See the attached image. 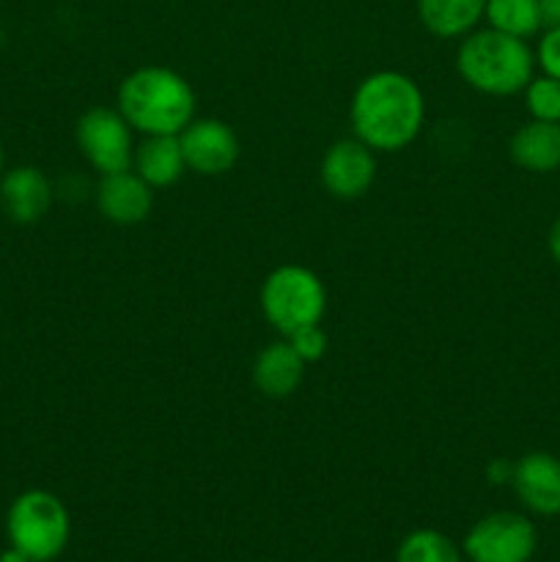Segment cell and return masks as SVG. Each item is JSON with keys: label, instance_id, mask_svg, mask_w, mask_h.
I'll list each match as a JSON object with an SVG mask.
<instances>
[{"label": "cell", "instance_id": "obj_1", "mask_svg": "<svg viewBox=\"0 0 560 562\" xmlns=\"http://www.w3.org/2000/svg\"><path fill=\"white\" fill-rule=\"evenodd\" d=\"M349 124L373 154L404 151L426 124V97L404 71H373L351 93Z\"/></svg>", "mask_w": 560, "mask_h": 562}, {"label": "cell", "instance_id": "obj_2", "mask_svg": "<svg viewBox=\"0 0 560 562\" xmlns=\"http://www.w3.org/2000/svg\"><path fill=\"white\" fill-rule=\"evenodd\" d=\"M115 110L143 137L181 135L195 119V91L168 66H143L121 80Z\"/></svg>", "mask_w": 560, "mask_h": 562}, {"label": "cell", "instance_id": "obj_3", "mask_svg": "<svg viewBox=\"0 0 560 562\" xmlns=\"http://www.w3.org/2000/svg\"><path fill=\"white\" fill-rule=\"evenodd\" d=\"M456 71L483 97H516L536 75V53L525 38L475 27L459 42Z\"/></svg>", "mask_w": 560, "mask_h": 562}, {"label": "cell", "instance_id": "obj_4", "mask_svg": "<svg viewBox=\"0 0 560 562\" xmlns=\"http://www.w3.org/2000/svg\"><path fill=\"white\" fill-rule=\"evenodd\" d=\"M9 547L20 549L33 562H55L71 536V519L64 499L47 488L16 494L5 514Z\"/></svg>", "mask_w": 560, "mask_h": 562}, {"label": "cell", "instance_id": "obj_5", "mask_svg": "<svg viewBox=\"0 0 560 562\" xmlns=\"http://www.w3.org/2000/svg\"><path fill=\"white\" fill-rule=\"evenodd\" d=\"M258 305L269 327L289 338L296 329L322 324L327 313V289L313 269L283 263L264 278Z\"/></svg>", "mask_w": 560, "mask_h": 562}, {"label": "cell", "instance_id": "obj_6", "mask_svg": "<svg viewBox=\"0 0 560 562\" xmlns=\"http://www.w3.org/2000/svg\"><path fill=\"white\" fill-rule=\"evenodd\" d=\"M538 549V530L530 516L516 510H494L478 519L461 541L470 562H530Z\"/></svg>", "mask_w": 560, "mask_h": 562}, {"label": "cell", "instance_id": "obj_7", "mask_svg": "<svg viewBox=\"0 0 560 562\" xmlns=\"http://www.w3.org/2000/svg\"><path fill=\"white\" fill-rule=\"evenodd\" d=\"M75 140L82 159L99 176H110L132 168V157H135L132 126L126 124V119L115 108L86 110L77 119Z\"/></svg>", "mask_w": 560, "mask_h": 562}, {"label": "cell", "instance_id": "obj_8", "mask_svg": "<svg viewBox=\"0 0 560 562\" xmlns=\"http://www.w3.org/2000/svg\"><path fill=\"white\" fill-rule=\"evenodd\" d=\"M324 190L338 201H357L377 181V154L357 137L335 140L318 165Z\"/></svg>", "mask_w": 560, "mask_h": 562}, {"label": "cell", "instance_id": "obj_9", "mask_svg": "<svg viewBox=\"0 0 560 562\" xmlns=\"http://www.w3.org/2000/svg\"><path fill=\"white\" fill-rule=\"evenodd\" d=\"M179 143L187 170L198 176H223L239 162V137L220 119H192Z\"/></svg>", "mask_w": 560, "mask_h": 562}, {"label": "cell", "instance_id": "obj_10", "mask_svg": "<svg viewBox=\"0 0 560 562\" xmlns=\"http://www.w3.org/2000/svg\"><path fill=\"white\" fill-rule=\"evenodd\" d=\"M516 499L536 516H560V459L544 450L514 461L511 477Z\"/></svg>", "mask_w": 560, "mask_h": 562}, {"label": "cell", "instance_id": "obj_11", "mask_svg": "<svg viewBox=\"0 0 560 562\" xmlns=\"http://www.w3.org/2000/svg\"><path fill=\"white\" fill-rule=\"evenodd\" d=\"M53 181L36 165H16L0 176V206L11 223H38L53 206Z\"/></svg>", "mask_w": 560, "mask_h": 562}, {"label": "cell", "instance_id": "obj_12", "mask_svg": "<svg viewBox=\"0 0 560 562\" xmlns=\"http://www.w3.org/2000/svg\"><path fill=\"white\" fill-rule=\"evenodd\" d=\"M93 198H97L99 214L113 225L143 223L154 206V190L132 168L99 176Z\"/></svg>", "mask_w": 560, "mask_h": 562}, {"label": "cell", "instance_id": "obj_13", "mask_svg": "<svg viewBox=\"0 0 560 562\" xmlns=\"http://www.w3.org/2000/svg\"><path fill=\"white\" fill-rule=\"evenodd\" d=\"M302 379H305V362L285 338L264 346L253 362V384L267 398H289L296 393Z\"/></svg>", "mask_w": 560, "mask_h": 562}, {"label": "cell", "instance_id": "obj_14", "mask_svg": "<svg viewBox=\"0 0 560 562\" xmlns=\"http://www.w3.org/2000/svg\"><path fill=\"white\" fill-rule=\"evenodd\" d=\"M508 157L527 173L547 176L560 170V124L552 121H527L511 135Z\"/></svg>", "mask_w": 560, "mask_h": 562}, {"label": "cell", "instance_id": "obj_15", "mask_svg": "<svg viewBox=\"0 0 560 562\" xmlns=\"http://www.w3.org/2000/svg\"><path fill=\"white\" fill-rule=\"evenodd\" d=\"M132 170H135V173L141 176L148 187H152V190H165V187H173L187 170L179 135L143 137L141 146H135Z\"/></svg>", "mask_w": 560, "mask_h": 562}, {"label": "cell", "instance_id": "obj_16", "mask_svg": "<svg viewBox=\"0 0 560 562\" xmlns=\"http://www.w3.org/2000/svg\"><path fill=\"white\" fill-rule=\"evenodd\" d=\"M486 11V0H417L423 27L437 38H464L475 31Z\"/></svg>", "mask_w": 560, "mask_h": 562}, {"label": "cell", "instance_id": "obj_17", "mask_svg": "<svg viewBox=\"0 0 560 562\" xmlns=\"http://www.w3.org/2000/svg\"><path fill=\"white\" fill-rule=\"evenodd\" d=\"M483 22L500 33L516 38H533L544 31L538 0H486Z\"/></svg>", "mask_w": 560, "mask_h": 562}, {"label": "cell", "instance_id": "obj_18", "mask_svg": "<svg viewBox=\"0 0 560 562\" xmlns=\"http://www.w3.org/2000/svg\"><path fill=\"white\" fill-rule=\"evenodd\" d=\"M395 562H464V554L445 532L423 527L401 541Z\"/></svg>", "mask_w": 560, "mask_h": 562}, {"label": "cell", "instance_id": "obj_19", "mask_svg": "<svg viewBox=\"0 0 560 562\" xmlns=\"http://www.w3.org/2000/svg\"><path fill=\"white\" fill-rule=\"evenodd\" d=\"M522 99L533 121L560 124V80L549 75H533V80L522 91Z\"/></svg>", "mask_w": 560, "mask_h": 562}, {"label": "cell", "instance_id": "obj_20", "mask_svg": "<svg viewBox=\"0 0 560 562\" xmlns=\"http://www.w3.org/2000/svg\"><path fill=\"white\" fill-rule=\"evenodd\" d=\"M291 344V349L300 355V360L305 362H316L327 355V335H324L322 324H313V327H302L296 333H291L285 338Z\"/></svg>", "mask_w": 560, "mask_h": 562}, {"label": "cell", "instance_id": "obj_21", "mask_svg": "<svg viewBox=\"0 0 560 562\" xmlns=\"http://www.w3.org/2000/svg\"><path fill=\"white\" fill-rule=\"evenodd\" d=\"M533 53H536V69L560 80V27H544Z\"/></svg>", "mask_w": 560, "mask_h": 562}, {"label": "cell", "instance_id": "obj_22", "mask_svg": "<svg viewBox=\"0 0 560 562\" xmlns=\"http://www.w3.org/2000/svg\"><path fill=\"white\" fill-rule=\"evenodd\" d=\"M486 477L489 483H494V486H505V483L511 486V477H514V461L494 459L492 464L486 467Z\"/></svg>", "mask_w": 560, "mask_h": 562}, {"label": "cell", "instance_id": "obj_23", "mask_svg": "<svg viewBox=\"0 0 560 562\" xmlns=\"http://www.w3.org/2000/svg\"><path fill=\"white\" fill-rule=\"evenodd\" d=\"M544 27H560V0H538Z\"/></svg>", "mask_w": 560, "mask_h": 562}, {"label": "cell", "instance_id": "obj_24", "mask_svg": "<svg viewBox=\"0 0 560 562\" xmlns=\"http://www.w3.org/2000/svg\"><path fill=\"white\" fill-rule=\"evenodd\" d=\"M547 247H549V256H552V261L558 263V267H560V217L555 220L552 228H549Z\"/></svg>", "mask_w": 560, "mask_h": 562}, {"label": "cell", "instance_id": "obj_25", "mask_svg": "<svg viewBox=\"0 0 560 562\" xmlns=\"http://www.w3.org/2000/svg\"><path fill=\"white\" fill-rule=\"evenodd\" d=\"M0 562H33V560L27 558V554H22L20 549L9 547V549H3V552H0Z\"/></svg>", "mask_w": 560, "mask_h": 562}, {"label": "cell", "instance_id": "obj_26", "mask_svg": "<svg viewBox=\"0 0 560 562\" xmlns=\"http://www.w3.org/2000/svg\"><path fill=\"white\" fill-rule=\"evenodd\" d=\"M5 173V151H3V146H0V176Z\"/></svg>", "mask_w": 560, "mask_h": 562}, {"label": "cell", "instance_id": "obj_27", "mask_svg": "<svg viewBox=\"0 0 560 562\" xmlns=\"http://www.w3.org/2000/svg\"><path fill=\"white\" fill-rule=\"evenodd\" d=\"M3 38H5V33H3V25H0V47H3Z\"/></svg>", "mask_w": 560, "mask_h": 562}]
</instances>
